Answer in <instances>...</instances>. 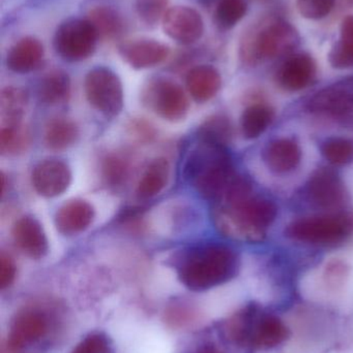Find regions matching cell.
Here are the masks:
<instances>
[{"instance_id":"obj_12","label":"cell","mask_w":353,"mask_h":353,"mask_svg":"<svg viewBox=\"0 0 353 353\" xmlns=\"http://www.w3.org/2000/svg\"><path fill=\"white\" fill-rule=\"evenodd\" d=\"M163 28L170 39L184 45L195 43L204 32V23L200 14L189 6L169 8L163 19Z\"/></svg>"},{"instance_id":"obj_5","label":"cell","mask_w":353,"mask_h":353,"mask_svg":"<svg viewBox=\"0 0 353 353\" xmlns=\"http://www.w3.org/2000/svg\"><path fill=\"white\" fill-rule=\"evenodd\" d=\"M285 234L292 240L305 244L338 246L353 236V213L330 212L298 218L288 224Z\"/></svg>"},{"instance_id":"obj_32","label":"cell","mask_w":353,"mask_h":353,"mask_svg":"<svg viewBox=\"0 0 353 353\" xmlns=\"http://www.w3.org/2000/svg\"><path fill=\"white\" fill-rule=\"evenodd\" d=\"M321 153L331 165H348L353 161V142L342 137L327 139L321 146Z\"/></svg>"},{"instance_id":"obj_1","label":"cell","mask_w":353,"mask_h":353,"mask_svg":"<svg viewBox=\"0 0 353 353\" xmlns=\"http://www.w3.org/2000/svg\"><path fill=\"white\" fill-rule=\"evenodd\" d=\"M213 221L227 238L261 243L278 215L277 205L253 193L251 183L238 175L213 208Z\"/></svg>"},{"instance_id":"obj_26","label":"cell","mask_w":353,"mask_h":353,"mask_svg":"<svg viewBox=\"0 0 353 353\" xmlns=\"http://www.w3.org/2000/svg\"><path fill=\"white\" fill-rule=\"evenodd\" d=\"M275 111L265 103H255L249 105L242 115L240 128L245 138L249 140L260 137L273 123Z\"/></svg>"},{"instance_id":"obj_13","label":"cell","mask_w":353,"mask_h":353,"mask_svg":"<svg viewBox=\"0 0 353 353\" xmlns=\"http://www.w3.org/2000/svg\"><path fill=\"white\" fill-rule=\"evenodd\" d=\"M31 180L39 195L52 199L68 190L72 183V172L68 163L60 159H46L35 168Z\"/></svg>"},{"instance_id":"obj_35","label":"cell","mask_w":353,"mask_h":353,"mask_svg":"<svg viewBox=\"0 0 353 353\" xmlns=\"http://www.w3.org/2000/svg\"><path fill=\"white\" fill-rule=\"evenodd\" d=\"M70 353H115L112 340L102 332L85 336Z\"/></svg>"},{"instance_id":"obj_34","label":"cell","mask_w":353,"mask_h":353,"mask_svg":"<svg viewBox=\"0 0 353 353\" xmlns=\"http://www.w3.org/2000/svg\"><path fill=\"white\" fill-rule=\"evenodd\" d=\"M168 4L169 0H137L136 12L143 23L155 26L160 21H163Z\"/></svg>"},{"instance_id":"obj_23","label":"cell","mask_w":353,"mask_h":353,"mask_svg":"<svg viewBox=\"0 0 353 353\" xmlns=\"http://www.w3.org/2000/svg\"><path fill=\"white\" fill-rule=\"evenodd\" d=\"M70 94V77L64 70L48 72L41 78L37 87V97L44 105H56L66 103Z\"/></svg>"},{"instance_id":"obj_33","label":"cell","mask_w":353,"mask_h":353,"mask_svg":"<svg viewBox=\"0 0 353 353\" xmlns=\"http://www.w3.org/2000/svg\"><path fill=\"white\" fill-rule=\"evenodd\" d=\"M246 12L245 0H220L215 12L216 22L221 28L230 29L244 18Z\"/></svg>"},{"instance_id":"obj_42","label":"cell","mask_w":353,"mask_h":353,"mask_svg":"<svg viewBox=\"0 0 353 353\" xmlns=\"http://www.w3.org/2000/svg\"><path fill=\"white\" fill-rule=\"evenodd\" d=\"M260 1H265V0H260Z\"/></svg>"},{"instance_id":"obj_36","label":"cell","mask_w":353,"mask_h":353,"mask_svg":"<svg viewBox=\"0 0 353 353\" xmlns=\"http://www.w3.org/2000/svg\"><path fill=\"white\" fill-rule=\"evenodd\" d=\"M350 267L345 261L334 259L330 261L323 272V280L327 288L331 290H339L343 288L350 276Z\"/></svg>"},{"instance_id":"obj_37","label":"cell","mask_w":353,"mask_h":353,"mask_svg":"<svg viewBox=\"0 0 353 353\" xmlns=\"http://www.w3.org/2000/svg\"><path fill=\"white\" fill-rule=\"evenodd\" d=\"M335 6V0H298V10L304 18L318 20L327 17Z\"/></svg>"},{"instance_id":"obj_17","label":"cell","mask_w":353,"mask_h":353,"mask_svg":"<svg viewBox=\"0 0 353 353\" xmlns=\"http://www.w3.org/2000/svg\"><path fill=\"white\" fill-rule=\"evenodd\" d=\"M122 59L136 70L153 68L167 59L170 49L155 39H135L120 47Z\"/></svg>"},{"instance_id":"obj_10","label":"cell","mask_w":353,"mask_h":353,"mask_svg":"<svg viewBox=\"0 0 353 353\" xmlns=\"http://www.w3.org/2000/svg\"><path fill=\"white\" fill-rule=\"evenodd\" d=\"M307 196L314 207L339 212L347 201V191L341 176L330 168H319L307 183Z\"/></svg>"},{"instance_id":"obj_38","label":"cell","mask_w":353,"mask_h":353,"mask_svg":"<svg viewBox=\"0 0 353 353\" xmlns=\"http://www.w3.org/2000/svg\"><path fill=\"white\" fill-rule=\"evenodd\" d=\"M195 316L194 309L184 303L171 305L165 311L166 323L172 327H186L194 321Z\"/></svg>"},{"instance_id":"obj_19","label":"cell","mask_w":353,"mask_h":353,"mask_svg":"<svg viewBox=\"0 0 353 353\" xmlns=\"http://www.w3.org/2000/svg\"><path fill=\"white\" fill-rule=\"evenodd\" d=\"M263 159L267 167L274 173L288 174L300 165L302 149L294 139H276L265 147Z\"/></svg>"},{"instance_id":"obj_3","label":"cell","mask_w":353,"mask_h":353,"mask_svg":"<svg viewBox=\"0 0 353 353\" xmlns=\"http://www.w3.org/2000/svg\"><path fill=\"white\" fill-rule=\"evenodd\" d=\"M238 253L225 245L211 244L189 251L178 265L180 281L193 292H205L238 275Z\"/></svg>"},{"instance_id":"obj_28","label":"cell","mask_w":353,"mask_h":353,"mask_svg":"<svg viewBox=\"0 0 353 353\" xmlns=\"http://www.w3.org/2000/svg\"><path fill=\"white\" fill-rule=\"evenodd\" d=\"M87 20L93 24L97 35L103 39H115L122 34L124 22L122 16L109 6H97L89 12Z\"/></svg>"},{"instance_id":"obj_4","label":"cell","mask_w":353,"mask_h":353,"mask_svg":"<svg viewBox=\"0 0 353 353\" xmlns=\"http://www.w3.org/2000/svg\"><path fill=\"white\" fill-rule=\"evenodd\" d=\"M300 43V35L294 26L279 18L263 19L253 25L242 37L240 54L247 65L287 55Z\"/></svg>"},{"instance_id":"obj_7","label":"cell","mask_w":353,"mask_h":353,"mask_svg":"<svg viewBox=\"0 0 353 353\" xmlns=\"http://www.w3.org/2000/svg\"><path fill=\"white\" fill-rule=\"evenodd\" d=\"M97 37V30L88 20L70 19L56 30L54 47L66 61H82L93 55Z\"/></svg>"},{"instance_id":"obj_41","label":"cell","mask_w":353,"mask_h":353,"mask_svg":"<svg viewBox=\"0 0 353 353\" xmlns=\"http://www.w3.org/2000/svg\"><path fill=\"white\" fill-rule=\"evenodd\" d=\"M191 353H220L217 350L213 347H205L202 348V350H197V352H191Z\"/></svg>"},{"instance_id":"obj_16","label":"cell","mask_w":353,"mask_h":353,"mask_svg":"<svg viewBox=\"0 0 353 353\" xmlns=\"http://www.w3.org/2000/svg\"><path fill=\"white\" fill-rule=\"evenodd\" d=\"M12 236L16 246L29 259H44L49 251L45 230L32 216L19 218L12 225Z\"/></svg>"},{"instance_id":"obj_25","label":"cell","mask_w":353,"mask_h":353,"mask_svg":"<svg viewBox=\"0 0 353 353\" xmlns=\"http://www.w3.org/2000/svg\"><path fill=\"white\" fill-rule=\"evenodd\" d=\"M28 105V95L20 87L8 86L0 94V114L1 126L19 125Z\"/></svg>"},{"instance_id":"obj_39","label":"cell","mask_w":353,"mask_h":353,"mask_svg":"<svg viewBox=\"0 0 353 353\" xmlns=\"http://www.w3.org/2000/svg\"><path fill=\"white\" fill-rule=\"evenodd\" d=\"M128 163L122 157H109L105 159L103 171L106 181L111 185H118L128 176Z\"/></svg>"},{"instance_id":"obj_8","label":"cell","mask_w":353,"mask_h":353,"mask_svg":"<svg viewBox=\"0 0 353 353\" xmlns=\"http://www.w3.org/2000/svg\"><path fill=\"white\" fill-rule=\"evenodd\" d=\"M143 103L155 115L169 122H180L187 117L190 109L184 89L166 79L151 81L142 94Z\"/></svg>"},{"instance_id":"obj_6","label":"cell","mask_w":353,"mask_h":353,"mask_svg":"<svg viewBox=\"0 0 353 353\" xmlns=\"http://www.w3.org/2000/svg\"><path fill=\"white\" fill-rule=\"evenodd\" d=\"M87 101L106 117L120 115L124 108V87L120 77L109 68H97L85 77Z\"/></svg>"},{"instance_id":"obj_9","label":"cell","mask_w":353,"mask_h":353,"mask_svg":"<svg viewBox=\"0 0 353 353\" xmlns=\"http://www.w3.org/2000/svg\"><path fill=\"white\" fill-rule=\"evenodd\" d=\"M307 108L311 113L352 125L353 80L338 83L318 91L311 97Z\"/></svg>"},{"instance_id":"obj_31","label":"cell","mask_w":353,"mask_h":353,"mask_svg":"<svg viewBox=\"0 0 353 353\" xmlns=\"http://www.w3.org/2000/svg\"><path fill=\"white\" fill-rule=\"evenodd\" d=\"M232 125L223 115H215L205 120L198 130V138L227 146L231 140Z\"/></svg>"},{"instance_id":"obj_24","label":"cell","mask_w":353,"mask_h":353,"mask_svg":"<svg viewBox=\"0 0 353 353\" xmlns=\"http://www.w3.org/2000/svg\"><path fill=\"white\" fill-rule=\"evenodd\" d=\"M79 137V128L68 118H54L46 125L44 143L50 150L62 151L70 148Z\"/></svg>"},{"instance_id":"obj_30","label":"cell","mask_w":353,"mask_h":353,"mask_svg":"<svg viewBox=\"0 0 353 353\" xmlns=\"http://www.w3.org/2000/svg\"><path fill=\"white\" fill-rule=\"evenodd\" d=\"M29 130L22 124L1 126L0 151L3 155H19L25 152L30 145Z\"/></svg>"},{"instance_id":"obj_27","label":"cell","mask_w":353,"mask_h":353,"mask_svg":"<svg viewBox=\"0 0 353 353\" xmlns=\"http://www.w3.org/2000/svg\"><path fill=\"white\" fill-rule=\"evenodd\" d=\"M169 174L170 165L167 159H155L139 181L137 187L139 197L151 199L159 194L167 185Z\"/></svg>"},{"instance_id":"obj_18","label":"cell","mask_w":353,"mask_h":353,"mask_svg":"<svg viewBox=\"0 0 353 353\" xmlns=\"http://www.w3.org/2000/svg\"><path fill=\"white\" fill-rule=\"evenodd\" d=\"M93 205L83 199H72L56 212L54 223L64 236H75L86 230L95 220Z\"/></svg>"},{"instance_id":"obj_20","label":"cell","mask_w":353,"mask_h":353,"mask_svg":"<svg viewBox=\"0 0 353 353\" xmlns=\"http://www.w3.org/2000/svg\"><path fill=\"white\" fill-rule=\"evenodd\" d=\"M44 57V47L39 39L26 37L10 48L6 65L12 72L27 74L39 68Z\"/></svg>"},{"instance_id":"obj_2","label":"cell","mask_w":353,"mask_h":353,"mask_svg":"<svg viewBox=\"0 0 353 353\" xmlns=\"http://www.w3.org/2000/svg\"><path fill=\"white\" fill-rule=\"evenodd\" d=\"M184 176L201 196L216 201L238 174L234 170L227 146L198 138L187 157Z\"/></svg>"},{"instance_id":"obj_29","label":"cell","mask_w":353,"mask_h":353,"mask_svg":"<svg viewBox=\"0 0 353 353\" xmlns=\"http://www.w3.org/2000/svg\"><path fill=\"white\" fill-rule=\"evenodd\" d=\"M329 60L338 70L353 68V16L344 19L339 41L330 52Z\"/></svg>"},{"instance_id":"obj_43","label":"cell","mask_w":353,"mask_h":353,"mask_svg":"<svg viewBox=\"0 0 353 353\" xmlns=\"http://www.w3.org/2000/svg\"><path fill=\"white\" fill-rule=\"evenodd\" d=\"M350 1H352V2H353V0H350Z\"/></svg>"},{"instance_id":"obj_22","label":"cell","mask_w":353,"mask_h":353,"mask_svg":"<svg viewBox=\"0 0 353 353\" xmlns=\"http://www.w3.org/2000/svg\"><path fill=\"white\" fill-rule=\"evenodd\" d=\"M260 309L258 305L250 303L234 312L224 323L226 339L238 347L248 348L251 329Z\"/></svg>"},{"instance_id":"obj_40","label":"cell","mask_w":353,"mask_h":353,"mask_svg":"<svg viewBox=\"0 0 353 353\" xmlns=\"http://www.w3.org/2000/svg\"><path fill=\"white\" fill-rule=\"evenodd\" d=\"M17 268L10 254L2 251L0 255V288L6 290L16 279Z\"/></svg>"},{"instance_id":"obj_14","label":"cell","mask_w":353,"mask_h":353,"mask_svg":"<svg viewBox=\"0 0 353 353\" xmlns=\"http://www.w3.org/2000/svg\"><path fill=\"white\" fill-rule=\"evenodd\" d=\"M292 335L288 325L277 315L259 311L249 337L248 348L269 350L285 343Z\"/></svg>"},{"instance_id":"obj_21","label":"cell","mask_w":353,"mask_h":353,"mask_svg":"<svg viewBox=\"0 0 353 353\" xmlns=\"http://www.w3.org/2000/svg\"><path fill=\"white\" fill-rule=\"evenodd\" d=\"M221 86V74L211 65L196 66L187 76V88L197 103H207L213 99Z\"/></svg>"},{"instance_id":"obj_11","label":"cell","mask_w":353,"mask_h":353,"mask_svg":"<svg viewBox=\"0 0 353 353\" xmlns=\"http://www.w3.org/2000/svg\"><path fill=\"white\" fill-rule=\"evenodd\" d=\"M49 323L47 314L39 309L25 308L17 312L8 327L6 352H18L25 346L45 337Z\"/></svg>"},{"instance_id":"obj_15","label":"cell","mask_w":353,"mask_h":353,"mask_svg":"<svg viewBox=\"0 0 353 353\" xmlns=\"http://www.w3.org/2000/svg\"><path fill=\"white\" fill-rule=\"evenodd\" d=\"M314 59L308 54H296L288 57L277 72V82L284 90L296 92L304 90L316 78Z\"/></svg>"}]
</instances>
